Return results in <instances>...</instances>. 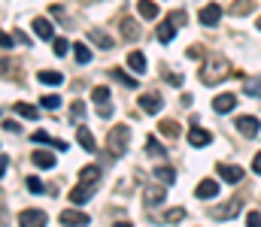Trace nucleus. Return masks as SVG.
Masks as SVG:
<instances>
[{"mask_svg":"<svg viewBox=\"0 0 261 227\" xmlns=\"http://www.w3.org/2000/svg\"><path fill=\"white\" fill-rule=\"evenodd\" d=\"M91 40H94V43H97L100 49H113V46H116V43H113V40H110L107 34H100V30H91Z\"/></svg>","mask_w":261,"mask_h":227,"instance_id":"28","label":"nucleus"},{"mask_svg":"<svg viewBox=\"0 0 261 227\" xmlns=\"http://www.w3.org/2000/svg\"><path fill=\"white\" fill-rule=\"evenodd\" d=\"M186 218V209H173V212H164L161 221H182Z\"/></svg>","mask_w":261,"mask_h":227,"instance_id":"36","label":"nucleus"},{"mask_svg":"<svg viewBox=\"0 0 261 227\" xmlns=\"http://www.w3.org/2000/svg\"><path fill=\"white\" fill-rule=\"evenodd\" d=\"M40 106H43V109H58V106H61V97H58V94H46V97L40 100Z\"/></svg>","mask_w":261,"mask_h":227,"instance_id":"33","label":"nucleus"},{"mask_svg":"<svg viewBox=\"0 0 261 227\" xmlns=\"http://www.w3.org/2000/svg\"><path fill=\"white\" fill-rule=\"evenodd\" d=\"M34 34H37V37H43V40H55L52 24H49L46 18H34Z\"/></svg>","mask_w":261,"mask_h":227,"instance_id":"17","label":"nucleus"},{"mask_svg":"<svg viewBox=\"0 0 261 227\" xmlns=\"http://www.w3.org/2000/svg\"><path fill=\"white\" fill-rule=\"evenodd\" d=\"M164 197H167L164 185H155V188H149V191H146V206H149V209H152V206H161V203H164Z\"/></svg>","mask_w":261,"mask_h":227,"instance_id":"15","label":"nucleus"},{"mask_svg":"<svg viewBox=\"0 0 261 227\" xmlns=\"http://www.w3.org/2000/svg\"><path fill=\"white\" fill-rule=\"evenodd\" d=\"M61 221L70 224V227H85L88 224V215L79 212V209H64V212H61Z\"/></svg>","mask_w":261,"mask_h":227,"instance_id":"10","label":"nucleus"},{"mask_svg":"<svg viewBox=\"0 0 261 227\" xmlns=\"http://www.w3.org/2000/svg\"><path fill=\"white\" fill-rule=\"evenodd\" d=\"M79 182L97 185V182H100V167H82V170H79Z\"/></svg>","mask_w":261,"mask_h":227,"instance_id":"19","label":"nucleus"},{"mask_svg":"<svg viewBox=\"0 0 261 227\" xmlns=\"http://www.w3.org/2000/svg\"><path fill=\"white\" fill-rule=\"evenodd\" d=\"M158 131H161L164 137H170V140H173V137H179V131H182V127H179V121H170V118H164V121L158 124Z\"/></svg>","mask_w":261,"mask_h":227,"instance_id":"22","label":"nucleus"},{"mask_svg":"<svg viewBox=\"0 0 261 227\" xmlns=\"http://www.w3.org/2000/svg\"><path fill=\"white\" fill-rule=\"evenodd\" d=\"M243 91H246L249 97H261V76H258V79H246Z\"/></svg>","mask_w":261,"mask_h":227,"instance_id":"27","label":"nucleus"},{"mask_svg":"<svg viewBox=\"0 0 261 227\" xmlns=\"http://www.w3.org/2000/svg\"><path fill=\"white\" fill-rule=\"evenodd\" d=\"M155 179L173 185V182H176V170H173V167H155Z\"/></svg>","mask_w":261,"mask_h":227,"instance_id":"24","label":"nucleus"},{"mask_svg":"<svg viewBox=\"0 0 261 227\" xmlns=\"http://www.w3.org/2000/svg\"><path fill=\"white\" fill-rule=\"evenodd\" d=\"M189 143H192V146H195V149H203V146H210V143H213V134H210V131H200V127H192V134H189Z\"/></svg>","mask_w":261,"mask_h":227,"instance_id":"12","label":"nucleus"},{"mask_svg":"<svg viewBox=\"0 0 261 227\" xmlns=\"http://www.w3.org/2000/svg\"><path fill=\"white\" fill-rule=\"evenodd\" d=\"M91 100H94L97 106H100V103H107V100H110V88H103V85H100V88H94V91H91Z\"/></svg>","mask_w":261,"mask_h":227,"instance_id":"32","label":"nucleus"},{"mask_svg":"<svg viewBox=\"0 0 261 227\" xmlns=\"http://www.w3.org/2000/svg\"><path fill=\"white\" fill-rule=\"evenodd\" d=\"M73 55H76V61H79V64H88V61H91V52H88L82 43H76V46H73Z\"/></svg>","mask_w":261,"mask_h":227,"instance_id":"29","label":"nucleus"},{"mask_svg":"<svg viewBox=\"0 0 261 227\" xmlns=\"http://www.w3.org/2000/svg\"><path fill=\"white\" fill-rule=\"evenodd\" d=\"M237 206H240V200H231V203H228V206H222L216 215H219V218H234V215H237Z\"/></svg>","mask_w":261,"mask_h":227,"instance_id":"30","label":"nucleus"},{"mask_svg":"<svg viewBox=\"0 0 261 227\" xmlns=\"http://www.w3.org/2000/svg\"><path fill=\"white\" fill-rule=\"evenodd\" d=\"M137 12H140V18L152 21V18H158V3L155 0H140L137 3Z\"/></svg>","mask_w":261,"mask_h":227,"instance_id":"14","label":"nucleus"},{"mask_svg":"<svg viewBox=\"0 0 261 227\" xmlns=\"http://www.w3.org/2000/svg\"><path fill=\"white\" fill-rule=\"evenodd\" d=\"M237 131H240L243 137H258L261 124H258V118H252V115H240V118H237Z\"/></svg>","mask_w":261,"mask_h":227,"instance_id":"7","label":"nucleus"},{"mask_svg":"<svg viewBox=\"0 0 261 227\" xmlns=\"http://www.w3.org/2000/svg\"><path fill=\"white\" fill-rule=\"evenodd\" d=\"M167 82H170V85H182V76H173V73H170V76H167Z\"/></svg>","mask_w":261,"mask_h":227,"instance_id":"45","label":"nucleus"},{"mask_svg":"<svg viewBox=\"0 0 261 227\" xmlns=\"http://www.w3.org/2000/svg\"><path fill=\"white\" fill-rule=\"evenodd\" d=\"M252 9H255V3H252V0H237L231 12H234V15H243V12H252Z\"/></svg>","mask_w":261,"mask_h":227,"instance_id":"31","label":"nucleus"},{"mask_svg":"<svg viewBox=\"0 0 261 227\" xmlns=\"http://www.w3.org/2000/svg\"><path fill=\"white\" fill-rule=\"evenodd\" d=\"M107 149H110L113 157H122V154L128 151V127H125V124H119V127L110 131V137H107Z\"/></svg>","mask_w":261,"mask_h":227,"instance_id":"2","label":"nucleus"},{"mask_svg":"<svg viewBox=\"0 0 261 227\" xmlns=\"http://www.w3.org/2000/svg\"><path fill=\"white\" fill-rule=\"evenodd\" d=\"M146 154H152V157H164L167 151H164V146H161L155 137H149V140H146Z\"/></svg>","mask_w":261,"mask_h":227,"instance_id":"25","label":"nucleus"},{"mask_svg":"<svg viewBox=\"0 0 261 227\" xmlns=\"http://www.w3.org/2000/svg\"><path fill=\"white\" fill-rule=\"evenodd\" d=\"M40 82H43V85H61L64 76L55 73V70H40Z\"/></svg>","mask_w":261,"mask_h":227,"instance_id":"26","label":"nucleus"},{"mask_svg":"<svg viewBox=\"0 0 261 227\" xmlns=\"http://www.w3.org/2000/svg\"><path fill=\"white\" fill-rule=\"evenodd\" d=\"M97 115H100V118H113V106H110V100L97 106Z\"/></svg>","mask_w":261,"mask_h":227,"instance_id":"39","label":"nucleus"},{"mask_svg":"<svg viewBox=\"0 0 261 227\" xmlns=\"http://www.w3.org/2000/svg\"><path fill=\"white\" fill-rule=\"evenodd\" d=\"M225 76H228V64L219 61V58H213V61H206V64L200 67V82H203V85H219Z\"/></svg>","mask_w":261,"mask_h":227,"instance_id":"1","label":"nucleus"},{"mask_svg":"<svg viewBox=\"0 0 261 227\" xmlns=\"http://www.w3.org/2000/svg\"><path fill=\"white\" fill-rule=\"evenodd\" d=\"M18 224L21 227H46L49 224V215H46L43 209H24V212L18 215Z\"/></svg>","mask_w":261,"mask_h":227,"instance_id":"3","label":"nucleus"},{"mask_svg":"<svg viewBox=\"0 0 261 227\" xmlns=\"http://www.w3.org/2000/svg\"><path fill=\"white\" fill-rule=\"evenodd\" d=\"M237 106V97L234 94H219V97H213V109L216 112H231Z\"/></svg>","mask_w":261,"mask_h":227,"instance_id":"13","label":"nucleus"},{"mask_svg":"<svg viewBox=\"0 0 261 227\" xmlns=\"http://www.w3.org/2000/svg\"><path fill=\"white\" fill-rule=\"evenodd\" d=\"M216 194H219V185H216L213 179H203V182L195 188V197H197V200H213Z\"/></svg>","mask_w":261,"mask_h":227,"instance_id":"9","label":"nucleus"},{"mask_svg":"<svg viewBox=\"0 0 261 227\" xmlns=\"http://www.w3.org/2000/svg\"><path fill=\"white\" fill-rule=\"evenodd\" d=\"M128 67L134 70V73H146V58H143V52H130Z\"/></svg>","mask_w":261,"mask_h":227,"instance_id":"23","label":"nucleus"},{"mask_svg":"<svg viewBox=\"0 0 261 227\" xmlns=\"http://www.w3.org/2000/svg\"><path fill=\"white\" fill-rule=\"evenodd\" d=\"M6 167H9V164H6V154H3V157H0V176L6 173Z\"/></svg>","mask_w":261,"mask_h":227,"instance_id":"46","label":"nucleus"},{"mask_svg":"<svg viewBox=\"0 0 261 227\" xmlns=\"http://www.w3.org/2000/svg\"><path fill=\"white\" fill-rule=\"evenodd\" d=\"M76 137H79V146H82L85 151L97 149V143H94V137H91V131H88V127H79V131H76Z\"/></svg>","mask_w":261,"mask_h":227,"instance_id":"18","label":"nucleus"},{"mask_svg":"<svg viewBox=\"0 0 261 227\" xmlns=\"http://www.w3.org/2000/svg\"><path fill=\"white\" fill-rule=\"evenodd\" d=\"M176 27H179V21H173V18H164V21L158 24V30H155L158 43H170V40L176 37Z\"/></svg>","mask_w":261,"mask_h":227,"instance_id":"6","label":"nucleus"},{"mask_svg":"<svg viewBox=\"0 0 261 227\" xmlns=\"http://www.w3.org/2000/svg\"><path fill=\"white\" fill-rule=\"evenodd\" d=\"M12 43H15V40H12V37H6V34L0 30V49H12Z\"/></svg>","mask_w":261,"mask_h":227,"instance_id":"42","label":"nucleus"},{"mask_svg":"<svg viewBox=\"0 0 261 227\" xmlns=\"http://www.w3.org/2000/svg\"><path fill=\"white\" fill-rule=\"evenodd\" d=\"M24 185H28V191H31V194H46V185H43V182H40L37 176H31V179H28Z\"/></svg>","mask_w":261,"mask_h":227,"instance_id":"34","label":"nucleus"},{"mask_svg":"<svg viewBox=\"0 0 261 227\" xmlns=\"http://www.w3.org/2000/svg\"><path fill=\"white\" fill-rule=\"evenodd\" d=\"M197 18H200V24L216 27V24L222 21V6H219V3H210V6H203V9H200V15H197Z\"/></svg>","mask_w":261,"mask_h":227,"instance_id":"4","label":"nucleus"},{"mask_svg":"<svg viewBox=\"0 0 261 227\" xmlns=\"http://www.w3.org/2000/svg\"><path fill=\"white\" fill-rule=\"evenodd\" d=\"M216 173H219L225 182H231V185H237V182L243 179V170H240V167H234V164H222V160L216 164Z\"/></svg>","mask_w":261,"mask_h":227,"instance_id":"5","label":"nucleus"},{"mask_svg":"<svg viewBox=\"0 0 261 227\" xmlns=\"http://www.w3.org/2000/svg\"><path fill=\"white\" fill-rule=\"evenodd\" d=\"M31 160H34L40 170H52V167H55V154H52V151H34Z\"/></svg>","mask_w":261,"mask_h":227,"instance_id":"16","label":"nucleus"},{"mask_svg":"<svg viewBox=\"0 0 261 227\" xmlns=\"http://www.w3.org/2000/svg\"><path fill=\"white\" fill-rule=\"evenodd\" d=\"M252 170H255V173H258V176H261V151H258V154H255V160H252Z\"/></svg>","mask_w":261,"mask_h":227,"instance_id":"44","label":"nucleus"},{"mask_svg":"<svg viewBox=\"0 0 261 227\" xmlns=\"http://www.w3.org/2000/svg\"><path fill=\"white\" fill-rule=\"evenodd\" d=\"M122 37H128V40H137V37H140V27H137V21H134L130 15L122 18Z\"/></svg>","mask_w":261,"mask_h":227,"instance_id":"20","label":"nucleus"},{"mask_svg":"<svg viewBox=\"0 0 261 227\" xmlns=\"http://www.w3.org/2000/svg\"><path fill=\"white\" fill-rule=\"evenodd\" d=\"M94 188L97 185H91V182H79V188H73L70 191V200L79 206V203H85V200H91V194H94Z\"/></svg>","mask_w":261,"mask_h":227,"instance_id":"8","label":"nucleus"},{"mask_svg":"<svg viewBox=\"0 0 261 227\" xmlns=\"http://www.w3.org/2000/svg\"><path fill=\"white\" fill-rule=\"evenodd\" d=\"M116 227H134V224H130V221H119Z\"/></svg>","mask_w":261,"mask_h":227,"instance_id":"47","label":"nucleus"},{"mask_svg":"<svg viewBox=\"0 0 261 227\" xmlns=\"http://www.w3.org/2000/svg\"><path fill=\"white\" fill-rule=\"evenodd\" d=\"M255 24H258V30H261V15H258V21H255Z\"/></svg>","mask_w":261,"mask_h":227,"instance_id":"48","label":"nucleus"},{"mask_svg":"<svg viewBox=\"0 0 261 227\" xmlns=\"http://www.w3.org/2000/svg\"><path fill=\"white\" fill-rule=\"evenodd\" d=\"M31 140H34V143H40V146H46V143H52V137H49L46 131H37V134H34Z\"/></svg>","mask_w":261,"mask_h":227,"instance_id":"40","label":"nucleus"},{"mask_svg":"<svg viewBox=\"0 0 261 227\" xmlns=\"http://www.w3.org/2000/svg\"><path fill=\"white\" fill-rule=\"evenodd\" d=\"M15 112H18L21 118H28V121H37V118H40L37 106H31V103H15Z\"/></svg>","mask_w":261,"mask_h":227,"instance_id":"21","label":"nucleus"},{"mask_svg":"<svg viewBox=\"0 0 261 227\" xmlns=\"http://www.w3.org/2000/svg\"><path fill=\"white\" fill-rule=\"evenodd\" d=\"M67 52H70V43H67V40H61V37H55V55L61 58V55H67Z\"/></svg>","mask_w":261,"mask_h":227,"instance_id":"38","label":"nucleus"},{"mask_svg":"<svg viewBox=\"0 0 261 227\" xmlns=\"http://www.w3.org/2000/svg\"><path fill=\"white\" fill-rule=\"evenodd\" d=\"M161 106H164V100H161V94H143L140 97V109H146V112H161Z\"/></svg>","mask_w":261,"mask_h":227,"instance_id":"11","label":"nucleus"},{"mask_svg":"<svg viewBox=\"0 0 261 227\" xmlns=\"http://www.w3.org/2000/svg\"><path fill=\"white\" fill-rule=\"evenodd\" d=\"M246 224L249 227H261V212H249V215H246Z\"/></svg>","mask_w":261,"mask_h":227,"instance_id":"41","label":"nucleus"},{"mask_svg":"<svg viewBox=\"0 0 261 227\" xmlns=\"http://www.w3.org/2000/svg\"><path fill=\"white\" fill-rule=\"evenodd\" d=\"M113 76H116V79H122L128 88H137V79H134V76H128L125 70H113Z\"/></svg>","mask_w":261,"mask_h":227,"instance_id":"37","label":"nucleus"},{"mask_svg":"<svg viewBox=\"0 0 261 227\" xmlns=\"http://www.w3.org/2000/svg\"><path fill=\"white\" fill-rule=\"evenodd\" d=\"M70 115H73V121H79V118L85 115V103H82V100H73V106H70Z\"/></svg>","mask_w":261,"mask_h":227,"instance_id":"35","label":"nucleus"},{"mask_svg":"<svg viewBox=\"0 0 261 227\" xmlns=\"http://www.w3.org/2000/svg\"><path fill=\"white\" fill-rule=\"evenodd\" d=\"M3 131H9V134H18V124H15V121H3Z\"/></svg>","mask_w":261,"mask_h":227,"instance_id":"43","label":"nucleus"}]
</instances>
